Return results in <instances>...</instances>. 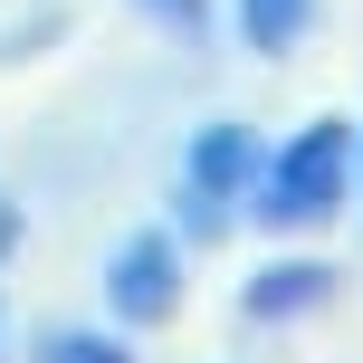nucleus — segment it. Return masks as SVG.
Segmentation results:
<instances>
[{
    "label": "nucleus",
    "mask_w": 363,
    "mask_h": 363,
    "mask_svg": "<svg viewBox=\"0 0 363 363\" xmlns=\"http://www.w3.org/2000/svg\"><path fill=\"white\" fill-rule=\"evenodd\" d=\"M345 201H354V134L345 125H306V134H287L268 153V172L249 191V220L258 230H325Z\"/></svg>",
    "instance_id": "obj_1"
},
{
    "label": "nucleus",
    "mask_w": 363,
    "mask_h": 363,
    "mask_svg": "<svg viewBox=\"0 0 363 363\" xmlns=\"http://www.w3.org/2000/svg\"><path fill=\"white\" fill-rule=\"evenodd\" d=\"M258 172H268V144H258L249 125H201L191 144H182V230L220 239L239 211H249Z\"/></svg>",
    "instance_id": "obj_2"
},
{
    "label": "nucleus",
    "mask_w": 363,
    "mask_h": 363,
    "mask_svg": "<svg viewBox=\"0 0 363 363\" xmlns=\"http://www.w3.org/2000/svg\"><path fill=\"white\" fill-rule=\"evenodd\" d=\"M106 306L115 325H163V315L182 306V239L153 220V230H125L106 258Z\"/></svg>",
    "instance_id": "obj_3"
},
{
    "label": "nucleus",
    "mask_w": 363,
    "mask_h": 363,
    "mask_svg": "<svg viewBox=\"0 0 363 363\" xmlns=\"http://www.w3.org/2000/svg\"><path fill=\"white\" fill-rule=\"evenodd\" d=\"M335 296V268L325 258H277V268H258L249 287H239V306L258 315V325H287V315H315Z\"/></svg>",
    "instance_id": "obj_4"
},
{
    "label": "nucleus",
    "mask_w": 363,
    "mask_h": 363,
    "mask_svg": "<svg viewBox=\"0 0 363 363\" xmlns=\"http://www.w3.org/2000/svg\"><path fill=\"white\" fill-rule=\"evenodd\" d=\"M230 10H239V38H249L258 57H296V38L315 29L325 0H230Z\"/></svg>",
    "instance_id": "obj_5"
},
{
    "label": "nucleus",
    "mask_w": 363,
    "mask_h": 363,
    "mask_svg": "<svg viewBox=\"0 0 363 363\" xmlns=\"http://www.w3.org/2000/svg\"><path fill=\"white\" fill-rule=\"evenodd\" d=\"M29 363H134V354L115 345V335H86V325H38Z\"/></svg>",
    "instance_id": "obj_6"
},
{
    "label": "nucleus",
    "mask_w": 363,
    "mask_h": 363,
    "mask_svg": "<svg viewBox=\"0 0 363 363\" xmlns=\"http://www.w3.org/2000/svg\"><path fill=\"white\" fill-rule=\"evenodd\" d=\"M134 10H144L163 38H182V48H201V38H211V0H134Z\"/></svg>",
    "instance_id": "obj_7"
},
{
    "label": "nucleus",
    "mask_w": 363,
    "mask_h": 363,
    "mask_svg": "<svg viewBox=\"0 0 363 363\" xmlns=\"http://www.w3.org/2000/svg\"><path fill=\"white\" fill-rule=\"evenodd\" d=\"M19 230H29V220H19V201L0 191V268H10V249H19Z\"/></svg>",
    "instance_id": "obj_8"
},
{
    "label": "nucleus",
    "mask_w": 363,
    "mask_h": 363,
    "mask_svg": "<svg viewBox=\"0 0 363 363\" xmlns=\"http://www.w3.org/2000/svg\"><path fill=\"white\" fill-rule=\"evenodd\" d=\"M0 335H10V315H0ZM0 363H10V345H0Z\"/></svg>",
    "instance_id": "obj_9"
},
{
    "label": "nucleus",
    "mask_w": 363,
    "mask_h": 363,
    "mask_svg": "<svg viewBox=\"0 0 363 363\" xmlns=\"http://www.w3.org/2000/svg\"><path fill=\"white\" fill-rule=\"evenodd\" d=\"M354 182H363V153H354Z\"/></svg>",
    "instance_id": "obj_10"
}]
</instances>
